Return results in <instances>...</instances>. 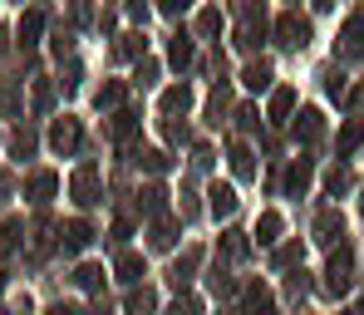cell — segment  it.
<instances>
[{"instance_id": "cell-7", "label": "cell", "mask_w": 364, "mask_h": 315, "mask_svg": "<svg viewBox=\"0 0 364 315\" xmlns=\"http://www.w3.org/2000/svg\"><path fill=\"white\" fill-rule=\"evenodd\" d=\"M40 30H45V10H30V15H20V45H25V50L40 40Z\"/></svg>"}, {"instance_id": "cell-13", "label": "cell", "mask_w": 364, "mask_h": 315, "mask_svg": "<svg viewBox=\"0 0 364 315\" xmlns=\"http://www.w3.org/2000/svg\"><path fill=\"white\" fill-rule=\"evenodd\" d=\"M291 104H296V89H276V94H271V119L281 124V119L291 114Z\"/></svg>"}, {"instance_id": "cell-29", "label": "cell", "mask_w": 364, "mask_h": 315, "mask_svg": "<svg viewBox=\"0 0 364 315\" xmlns=\"http://www.w3.org/2000/svg\"><path fill=\"white\" fill-rule=\"evenodd\" d=\"M158 79V60H143L138 64V84H153Z\"/></svg>"}, {"instance_id": "cell-16", "label": "cell", "mask_w": 364, "mask_h": 315, "mask_svg": "<svg viewBox=\"0 0 364 315\" xmlns=\"http://www.w3.org/2000/svg\"><path fill=\"white\" fill-rule=\"evenodd\" d=\"M173 242H178V227H173V222H153V247H158V252H168Z\"/></svg>"}, {"instance_id": "cell-25", "label": "cell", "mask_w": 364, "mask_h": 315, "mask_svg": "<svg viewBox=\"0 0 364 315\" xmlns=\"http://www.w3.org/2000/svg\"><path fill=\"white\" fill-rule=\"evenodd\" d=\"M197 30H202V35H217V30H222V10H202Z\"/></svg>"}, {"instance_id": "cell-24", "label": "cell", "mask_w": 364, "mask_h": 315, "mask_svg": "<svg viewBox=\"0 0 364 315\" xmlns=\"http://www.w3.org/2000/svg\"><path fill=\"white\" fill-rule=\"evenodd\" d=\"M143 168H148V173H168V153H163V148H148V153H143Z\"/></svg>"}, {"instance_id": "cell-14", "label": "cell", "mask_w": 364, "mask_h": 315, "mask_svg": "<svg viewBox=\"0 0 364 315\" xmlns=\"http://www.w3.org/2000/svg\"><path fill=\"white\" fill-rule=\"evenodd\" d=\"M360 143H364V124L350 119V124L340 128V153H350V148H360Z\"/></svg>"}, {"instance_id": "cell-31", "label": "cell", "mask_w": 364, "mask_h": 315, "mask_svg": "<svg viewBox=\"0 0 364 315\" xmlns=\"http://www.w3.org/2000/svg\"><path fill=\"white\" fill-rule=\"evenodd\" d=\"M187 5H192V0H158V10H163V15H182Z\"/></svg>"}, {"instance_id": "cell-35", "label": "cell", "mask_w": 364, "mask_h": 315, "mask_svg": "<svg viewBox=\"0 0 364 315\" xmlns=\"http://www.w3.org/2000/svg\"><path fill=\"white\" fill-rule=\"evenodd\" d=\"M315 5H320V10H330V5H335V0H315Z\"/></svg>"}, {"instance_id": "cell-18", "label": "cell", "mask_w": 364, "mask_h": 315, "mask_svg": "<svg viewBox=\"0 0 364 315\" xmlns=\"http://www.w3.org/2000/svg\"><path fill=\"white\" fill-rule=\"evenodd\" d=\"M138 207H143V212H163V207H168V192H163V188H143Z\"/></svg>"}, {"instance_id": "cell-17", "label": "cell", "mask_w": 364, "mask_h": 315, "mask_svg": "<svg viewBox=\"0 0 364 315\" xmlns=\"http://www.w3.org/2000/svg\"><path fill=\"white\" fill-rule=\"evenodd\" d=\"M305 188H310V163H296L286 173V192H305Z\"/></svg>"}, {"instance_id": "cell-28", "label": "cell", "mask_w": 364, "mask_h": 315, "mask_svg": "<svg viewBox=\"0 0 364 315\" xmlns=\"http://www.w3.org/2000/svg\"><path fill=\"white\" fill-rule=\"evenodd\" d=\"M123 99V84H104L99 89V109H109V104H119Z\"/></svg>"}, {"instance_id": "cell-22", "label": "cell", "mask_w": 364, "mask_h": 315, "mask_svg": "<svg viewBox=\"0 0 364 315\" xmlns=\"http://www.w3.org/2000/svg\"><path fill=\"white\" fill-rule=\"evenodd\" d=\"M232 173H237V178H251V173H256V163H251L246 148H232Z\"/></svg>"}, {"instance_id": "cell-10", "label": "cell", "mask_w": 364, "mask_h": 315, "mask_svg": "<svg viewBox=\"0 0 364 315\" xmlns=\"http://www.w3.org/2000/svg\"><path fill=\"white\" fill-rule=\"evenodd\" d=\"M242 84H246V89H266V84H271V64H266V60H256V64H246V74H242Z\"/></svg>"}, {"instance_id": "cell-34", "label": "cell", "mask_w": 364, "mask_h": 315, "mask_svg": "<svg viewBox=\"0 0 364 315\" xmlns=\"http://www.w3.org/2000/svg\"><path fill=\"white\" fill-rule=\"evenodd\" d=\"M45 315H74V311H69V306H50Z\"/></svg>"}, {"instance_id": "cell-12", "label": "cell", "mask_w": 364, "mask_h": 315, "mask_svg": "<svg viewBox=\"0 0 364 315\" xmlns=\"http://www.w3.org/2000/svg\"><path fill=\"white\" fill-rule=\"evenodd\" d=\"M114 271H119V281H138V276H143V256H138V252H123Z\"/></svg>"}, {"instance_id": "cell-15", "label": "cell", "mask_w": 364, "mask_h": 315, "mask_svg": "<svg viewBox=\"0 0 364 315\" xmlns=\"http://www.w3.org/2000/svg\"><path fill=\"white\" fill-rule=\"evenodd\" d=\"M10 153H15V158H30V153H35V133H30V128H15V138H10Z\"/></svg>"}, {"instance_id": "cell-8", "label": "cell", "mask_w": 364, "mask_h": 315, "mask_svg": "<svg viewBox=\"0 0 364 315\" xmlns=\"http://www.w3.org/2000/svg\"><path fill=\"white\" fill-rule=\"evenodd\" d=\"M212 212L217 217H232L237 212V192L227 188V183H212Z\"/></svg>"}, {"instance_id": "cell-11", "label": "cell", "mask_w": 364, "mask_h": 315, "mask_svg": "<svg viewBox=\"0 0 364 315\" xmlns=\"http://www.w3.org/2000/svg\"><path fill=\"white\" fill-rule=\"evenodd\" d=\"M163 109H168V114H178V109H192V89H187V84H173V89L163 94Z\"/></svg>"}, {"instance_id": "cell-36", "label": "cell", "mask_w": 364, "mask_h": 315, "mask_svg": "<svg viewBox=\"0 0 364 315\" xmlns=\"http://www.w3.org/2000/svg\"><path fill=\"white\" fill-rule=\"evenodd\" d=\"M256 315H276V311H256Z\"/></svg>"}, {"instance_id": "cell-20", "label": "cell", "mask_w": 364, "mask_h": 315, "mask_svg": "<svg viewBox=\"0 0 364 315\" xmlns=\"http://www.w3.org/2000/svg\"><path fill=\"white\" fill-rule=\"evenodd\" d=\"M315 133H320V114H315V109H305V114H301V124H296V138H305V143H310Z\"/></svg>"}, {"instance_id": "cell-4", "label": "cell", "mask_w": 364, "mask_h": 315, "mask_svg": "<svg viewBox=\"0 0 364 315\" xmlns=\"http://www.w3.org/2000/svg\"><path fill=\"white\" fill-rule=\"evenodd\" d=\"M55 188H60V178H55L50 168H40V173H30V178H25V197H30V202H50Z\"/></svg>"}, {"instance_id": "cell-33", "label": "cell", "mask_w": 364, "mask_h": 315, "mask_svg": "<svg viewBox=\"0 0 364 315\" xmlns=\"http://www.w3.org/2000/svg\"><path fill=\"white\" fill-rule=\"evenodd\" d=\"M128 15L133 20H148V0H128Z\"/></svg>"}, {"instance_id": "cell-3", "label": "cell", "mask_w": 364, "mask_h": 315, "mask_svg": "<svg viewBox=\"0 0 364 315\" xmlns=\"http://www.w3.org/2000/svg\"><path fill=\"white\" fill-rule=\"evenodd\" d=\"M50 148H55V153H74V148H79V119H55Z\"/></svg>"}, {"instance_id": "cell-32", "label": "cell", "mask_w": 364, "mask_h": 315, "mask_svg": "<svg viewBox=\"0 0 364 315\" xmlns=\"http://www.w3.org/2000/svg\"><path fill=\"white\" fill-rule=\"evenodd\" d=\"M35 109H50V84H35Z\"/></svg>"}, {"instance_id": "cell-23", "label": "cell", "mask_w": 364, "mask_h": 315, "mask_svg": "<svg viewBox=\"0 0 364 315\" xmlns=\"http://www.w3.org/2000/svg\"><path fill=\"white\" fill-rule=\"evenodd\" d=\"M168 55H173V64H187V60H192V40H187V35H173Z\"/></svg>"}, {"instance_id": "cell-5", "label": "cell", "mask_w": 364, "mask_h": 315, "mask_svg": "<svg viewBox=\"0 0 364 315\" xmlns=\"http://www.w3.org/2000/svg\"><path fill=\"white\" fill-rule=\"evenodd\" d=\"M345 45H335L345 60H355V55H364V10L360 15H350V25H345V35H340Z\"/></svg>"}, {"instance_id": "cell-2", "label": "cell", "mask_w": 364, "mask_h": 315, "mask_svg": "<svg viewBox=\"0 0 364 315\" xmlns=\"http://www.w3.org/2000/svg\"><path fill=\"white\" fill-rule=\"evenodd\" d=\"M69 192H74V202H79V207L99 202V168H79V173H74V183H69Z\"/></svg>"}, {"instance_id": "cell-1", "label": "cell", "mask_w": 364, "mask_h": 315, "mask_svg": "<svg viewBox=\"0 0 364 315\" xmlns=\"http://www.w3.org/2000/svg\"><path fill=\"white\" fill-rule=\"evenodd\" d=\"M276 35H281L286 50H305V45H310V20H301L296 10H286V15L276 20Z\"/></svg>"}, {"instance_id": "cell-9", "label": "cell", "mask_w": 364, "mask_h": 315, "mask_svg": "<svg viewBox=\"0 0 364 315\" xmlns=\"http://www.w3.org/2000/svg\"><path fill=\"white\" fill-rule=\"evenodd\" d=\"M74 286H84V291H99V286H104V266H94V261H84V266L74 271Z\"/></svg>"}, {"instance_id": "cell-6", "label": "cell", "mask_w": 364, "mask_h": 315, "mask_svg": "<svg viewBox=\"0 0 364 315\" xmlns=\"http://www.w3.org/2000/svg\"><path fill=\"white\" fill-rule=\"evenodd\" d=\"M89 242H94V227L89 222H69L64 227V252H84Z\"/></svg>"}, {"instance_id": "cell-27", "label": "cell", "mask_w": 364, "mask_h": 315, "mask_svg": "<svg viewBox=\"0 0 364 315\" xmlns=\"http://www.w3.org/2000/svg\"><path fill=\"white\" fill-rule=\"evenodd\" d=\"M133 55H143V40H138V35H123V45H119V60H133Z\"/></svg>"}, {"instance_id": "cell-21", "label": "cell", "mask_w": 364, "mask_h": 315, "mask_svg": "<svg viewBox=\"0 0 364 315\" xmlns=\"http://www.w3.org/2000/svg\"><path fill=\"white\" fill-rule=\"evenodd\" d=\"M153 306H158V296H153V291H133V296H128V311H133V315H148Z\"/></svg>"}, {"instance_id": "cell-26", "label": "cell", "mask_w": 364, "mask_h": 315, "mask_svg": "<svg viewBox=\"0 0 364 315\" xmlns=\"http://www.w3.org/2000/svg\"><path fill=\"white\" fill-rule=\"evenodd\" d=\"M15 242H20V222H0V247L10 252Z\"/></svg>"}, {"instance_id": "cell-19", "label": "cell", "mask_w": 364, "mask_h": 315, "mask_svg": "<svg viewBox=\"0 0 364 315\" xmlns=\"http://www.w3.org/2000/svg\"><path fill=\"white\" fill-rule=\"evenodd\" d=\"M256 237H261V242H276V237H281V217H276V212H266V217L256 222Z\"/></svg>"}, {"instance_id": "cell-30", "label": "cell", "mask_w": 364, "mask_h": 315, "mask_svg": "<svg viewBox=\"0 0 364 315\" xmlns=\"http://www.w3.org/2000/svg\"><path fill=\"white\" fill-rule=\"evenodd\" d=\"M350 188V173H345V168H335V173H330V192H345Z\"/></svg>"}]
</instances>
